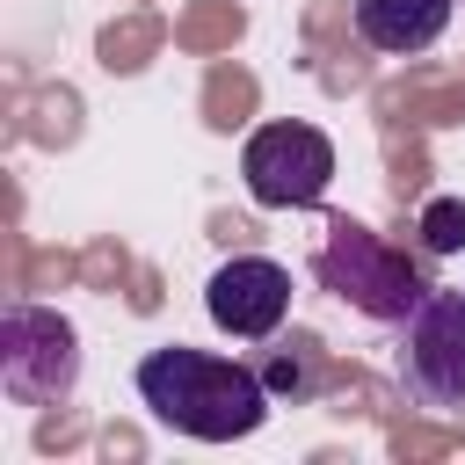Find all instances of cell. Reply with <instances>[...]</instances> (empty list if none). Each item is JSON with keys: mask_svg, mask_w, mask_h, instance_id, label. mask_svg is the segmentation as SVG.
Returning <instances> with one entry per match:
<instances>
[{"mask_svg": "<svg viewBox=\"0 0 465 465\" xmlns=\"http://www.w3.org/2000/svg\"><path fill=\"white\" fill-rule=\"evenodd\" d=\"M138 400L153 407L160 429L174 436H196V443H240L269 421V385L254 363L240 356H211V349H189V341H167V349H145L138 356Z\"/></svg>", "mask_w": 465, "mask_h": 465, "instance_id": "obj_1", "label": "cell"}, {"mask_svg": "<svg viewBox=\"0 0 465 465\" xmlns=\"http://www.w3.org/2000/svg\"><path fill=\"white\" fill-rule=\"evenodd\" d=\"M312 276H320L341 305H356L363 320H378V327H400V320L429 298V283L414 276V262H407L400 247H385L371 225H356V218H334V225H327V240H320V254H312Z\"/></svg>", "mask_w": 465, "mask_h": 465, "instance_id": "obj_2", "label": "cell"}, {"mask_svg": "<svg viewBox=\"0 0 465 465\" xmlns=\"http://www.w3.org/2000/svg\"><path fill=\"white\" fill-rule=\"evenodd\" d=\"M240 182L262 211H312L334 182V138L320 124H298V116H276L262 131H247L240 145Z\"/></svg>", "mask_w": 465, "mask_h": 465, "instance_id": "obj_3", "label": "cell"}, {"mask_svg": "<svg viewBox=\"0 0 465 465\" xmlns=\"http://www.w3.org/2000/svg\"><path fill=\"white\" fill-rule=\"evenodd\" d=\"M0 385L15 407H65L80 385V334L51 305L0 312Z\"/></svg>", "mask_w": 465, "mask_h": 465, "instance_id": "obj_4", "label": "cell"}, {"mask_svg": "<svg viewBox=\"0 0 465 465\" xmlns=\"http://www.w3.org/2000/svg\"><path fill=\"white\" fill-rule=\"evenodd\" d=\"M400 392L421 414L465 407V291H436L400 320Z\"/></svg>", "mask_w": 465, "mask_h": 465, "instance_id": "obj_5", "label": "cell"}, {"mask_svg": "<svg viewBox=\"0 0 465 465\" xmlns=\"http://www.w3.org/2000/svg\"><path fill=\"white\" fill-rule=\"evenodd\" d=\"M203 312H211V327L232 334V341H269V334L291 320V269L269 262V254H232V262L211 269Z\"/></svg>", "mask_w": 465, "mask_h": 465, "instance_id": "obj_6", "label": "cell"}, {"mask_svg": "<svg viewBox=\"0 0 465 465\" xmlns=\"http://www.w3.org/2000/svg\"><path fill=\"white\" fill-rule=\"evenodd\" d=\"M458 0H356V36L385 58H414L450 29Z\"/></svg>", "mask_w": 465, "mask_h": 465, "instance_id": "obj_7", "label": "cell"}, {"mask_svg": "<svg viewBox=\"0 0 465 465\" xmlns=\"http://www.w3.org/2000/svg\"><path fill=\"white\" fill-rule=\"evenodd\" d=\"M254 371H262V385H269L276 400H312V385H320V341L298 334V341H283L276 356H262Z\"/></svg>", "mask_w": 465, "mask_h": 465, "instance_id": "obj_8", "label": "cell"}, {"mask_svg": "<svg viewBox=\"0 0 465 465\" xmlns=\"http://www.w3.org/2000/svg\"><path fill=\"white\" fill-rule=\"evenodd\" d=\"M414 240H421V254H458L465 247V196H429L421 203V218H414Z\"/></svg>", "mask_w": 465, "mask_h": 465, "instance_id": "obj_9", "label": "cell"}]
</instances>
